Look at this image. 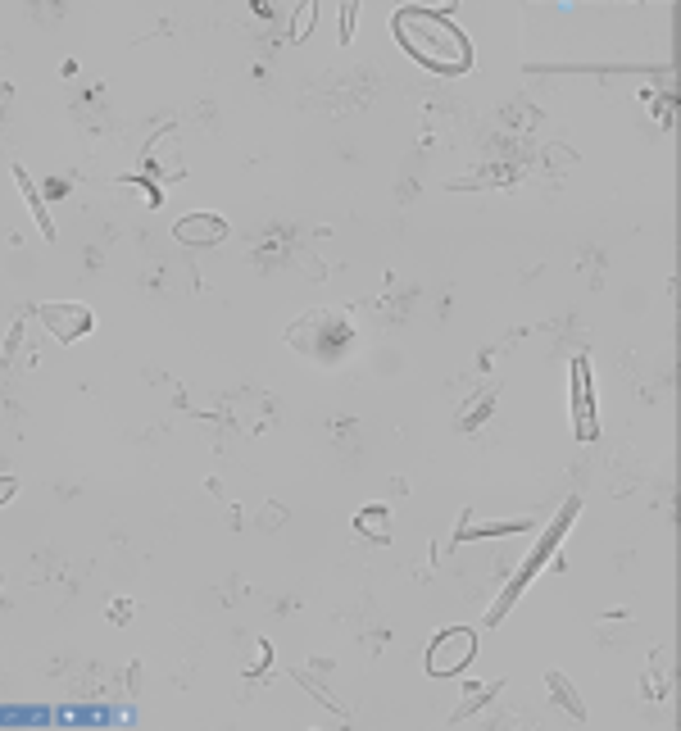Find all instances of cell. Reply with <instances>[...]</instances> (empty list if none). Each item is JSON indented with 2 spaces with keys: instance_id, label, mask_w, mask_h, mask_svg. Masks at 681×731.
Masks as SVG:
<instances>
[{
  "instance_id": "1",
  "label": "cell",
  "mask_w": 681,
  "mask_h": 731,
  "mask_svg": "<svg viewBox=\"0 0 681 731\" xmlns=\"http://www.w3.org/2000/svg\"><path fill=\"white\" fill-rule=\"evenodd\" d=\"M391 28H395V37H400V46L436 73H464L468 64H473L468 37L436 10H400L391 19Z\"/></svg>"
},
{
  "instance_id": "2",
  "label": "cell",
  "mask_w": 681,
  "mask_h": 731,
  "mask_svg": "<svg viewBox=\"0 0 681 731\" xmlns=\"http://www.w3.org/2000/svg\"><path fill=\"white\" fill-rule=\"evenodd\" d=\"M287 346L305 350L309 359L332 364V359H341L355 346V323H350L346 309H309V314H300L287 327Z\"/></svg>"
},
{
  "instance_id": "3",
  "label": "cell",
  "mask_w": 681,
  "mask_h": 731,
  "mask_svg": "<svg viewBox=\"0 0 681 731\" xmlns=\"http://www.w3.org/2000/svg\"><path fill=\"white\" fill-rule=\"evenodd\" d=\"M477 654V632L473 627H445L427 645V672L432 677H454L459 668H468V659Z\"/></svg>"
},
{
  "instance_id": "4",
  "label": "cell",
  "mask_w": 681,
  "mask_h": 731,
  "mask_svg": "<svg viewBox=\"0 0 681 731\" xmlns=\"http://www.w3.org/2000/svg\"><path fill=\"white\" fill-rule=\"evenodd\" d=\"M37 318L46 323V332L55 336V341H82V336L91 332V305H82V300H50V305H37Z\"/></svg>"
},
{
  "instance_id": "5",
  "label": "cell",
  "mask_w": 681,
  "mask_h": 731,
  "mask_svg": "<svg viewBox=\"0 0 681 731\" xmlns=\"http://www.w3.org/2000/svg\"><path fill=\"white\" fill-rule=\"evenodd\" d=\"M573 436L595 441V391H591V359H573Z\"/></svg>"
},
{
  "instance_id": "6",
  "label": "cell",
  "mask_w": 681,
  "mask_h": 731,
  "mask_svg": "<svg viewBox=\"0 0 681 731\" xmlns=\"http://www.w3.org/2000/svg\"><path fill=\"white\" fill-rule=\"evenodd\" d=\"M173 237L182 246H218L227 237V218L223 214H187V218H178Z\"/></svg>"
},
{
  "instance_id": "7",
  "label": "cell",
  "mask_w": 681,
  "mask_h": 731,
  "mask_svg": "<svg viewBox=\"0 0 681 731\" xmlns=\"http://www.w3.org/2000/svg\"><path fill=\"white\" fill-rule=\"evenodd\" d=\"M14 187H19V196H23V205H28V214H32V223H37V232L46 241H55V223H50V214H46V200H41V191H37V182L23 173L19 164H14Z\"/></svg>"
},
{
  "instance_id": "8",
  "label": "cell",
  "mask_w": 681,
  "mask_h": 731,
  "mask_svg": "<svg viewBox=\"0 0 681 731\" xmlns=\"http://www.w3.org/2000/svg\"><path fill=\"white\" fill-rule=\"evenodd\" d=\"M577 509H582V504H577V500H568V504H563V514H559V523H554V527H550V532H545V541H541V545H536V554H532V559H527V568H523V577H518V586H523V582H527V577H532V573H536V568H541V564H545V559H550V554H554V545H559V541H563V532H568V523H573V514H577Z\"/></svg>"
},
{
  "instance_id": "9",
  "label": "cell",
  "mask_w": 681,
  "mask_h": 731,
  "mask_svg": "<svg viewBox=\"0 0 681 731\" xmlns=\"http://www.w3.org/2000/svg\"><path fill=\"white\" fill-rule=\"evenodd\" d=\"M545 682H550L554 700H559V704H563V709L573 713V718H586V704H582V700H577L573 682H568V677H563V672H550V677H545Z\"/></svg>"
},
{
  "instance_id": "10",
  "label": "cell",
  "mask_w": 681,
  "mask_h": 731,
  "mask_svg": "<svg viewBox=\"0 0 681 731\" xmlns=\"http://www.w3.org/2000/svg\"><path fill=\"white\" fill-rule=\"evenodd\" d=\"M386 518H391V514H386L382 504H368V509H359L355 523H359V532H368L373 541H386Z\"/></svg>"
},
{
  "instance_id": "11",
  "label": "cell",
  "mask_w": 681,
  "mask_h": 731,
  "mask_svg": "<svg viewBox=\"0 0 681 731\" xmlns=\"http://www.w3.org/2000/svg\"><path fill=\"white\" fill-rule=\"evenodd\" d=\"M314 19H318V10H314V5H300V14H296V28H291V41H305V37H309V28H314Z\"/></svg>"
},
{
  "instance_id": "12",
  "label": "cell",
  "mask_w": 681,
  "mask_h": 731,
  "mask_svg": "<svg viewBox=\"0 0 681 731\" xmlns=\"http://www.w3.org/2000/svg\"><path fill=\"white\" fill-rule=\"evenodd\" d=\"M350 28H355V5L341 10V41H350Z\"/></svg>"
},
{
  "instance_id": "13",
  "label": "cell",
  "mask_w": 681,
  "mask_h": 731,
  "mask_svg": "<svg viewBox=\"0 0 681 731\" xmlns=\"http://www.w3.org/2000/svg\"><path fill=\"white\" fill-rule=\"evenodd\" d=\"M14 491H19V477H0V504L14 500Z\"/></svg>"
}]
</instances>
